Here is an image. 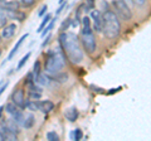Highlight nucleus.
<instances>
[{
	"label": "nucleus",
	"instance_id": "f257e3e1",
	"mask_svg": "<svg viewBox=\"0 0 151 141\" xmlns=\"http://www.w3.org/2000/svg\"><path fill=\"white\" fill-rule=\"evenodd\" d=\"M59 44L64 55H67L70 63L79 64L83 60V50L81 40L72 32H62L59 34Z\"/></svg>",
	"mask_w": 151,
	"mask_h": 141
},
{
	"label": "nucleus",
	"instance_id": "f03ea898",
	"mask_svg": "<svg viewBox=\"0 0 151 141\" xmlns=\"http://www.w3.org/2000/svg\"><path fill=\"white\" fill-rule=\"evenodd\" d=\"M82 30H81V44L83 45V49L86 53L92 55L97 49V43L96 38H94V30L92 28V22L91 18L84 15L82 18Z\"/></svg>",
	"mask_w": 151,
	"mask_h": 141
},
{
	"label": "nucleus",
	"instance_id": "7ed1b4c3",
	"mask_svg": "<svg viewBox=\"0 0 151 141\" xmlns=\"http://www.w3.org/2000/svg\"><path fill=\"white\" fill-rule=\"evenodd\" d=\"M108 39H116L121 33V23L117 14L112 10H107L103 13V30Z\"/></svg>",
	"mask_w": 151,
	"mask_h": 141
},
{
	"label": "nucleus",
	"instance_id": "20e7f679",
	"mask_svg": "<svg viewBox=\"0 0 151 141\" xmlns=\"http://www.w3.org/2000/svg\"><path fill=\"white\" fill-rule=\"evenodd\" d=\"M64 67V55L58 50H50L47 54L44 69L45 73L49 76H55V74L60 73V70Z\"/></svg>",
	"mask_w": 151,
	"mask_h": 141
},
{
	"label": "nucleus",
	"instance_id": "39448f33",
	"mask_svg": "<svg viewBox=\"0 0 151 141\" xmlns=\"http://www.w3.org/2000/svg\"><path fill=\"white\" fill-rule=\"evenodd\" d=\"M112 6L115 9V13L120 19L124 20H131L132 18V12L130 9V5L125 0H112Z\"/></svg>",
	"mask_w": 151,
	"mask_h": 141
},
{
	"label": "nucleus",
	"instance_id": "423d86ee",
	"mask_svg": "<svg viewBox=\"0 0 151 141\" xmlns=\"http://www.w3.org/2000/svg\"><path fill=\"white\" fill-rule=\"evenodd\" d=\"M89 18L92 22V28L96 33H102L103 30V13H101L98 9H93L89 12Z\"/></svg>",
	"mask_w": 151,
	"mask_h": 141
},
{
	"label": "nucleus",
	"instance_id": "0eeeda50",
	"mask_svg": "<svg viewBox=\"0 0 151 141\" xmlns=\"http://www.w3.org/2000/svg\"><path fill=\"white\" fill-rule=\"evenodd\" d=\"M12 102H14L19 109H25V95H24V90L23 88H17L12 95Z\"/></svg>",
	"mask_w": 151,
	"mask_h": 141
},
{
	"label": "nucleus",
	"instance_id": "6e6552de",
	"mask_svg": "<svg viewBox=\"0 0 151 141\" xmlns=\"http://www.w3.org/2000/svg\"><path fill=\"white\" fill-rule=\"evenodd\" d=\"M15 33H17V24L15 23H9V24L1 28L0 37H1V39H10L15 35Z\"/></svg>",
	"mask_w": 151,
	"mask_h": 141
},
{
	"label": "nucleus",
	"instance_id": "1a4fd4ad",
	"mask_svg": "<svg viewBox=\"0 0 151 141\" xmlns=\"http://www.w3.org/2000/svg\"><path fill=\"white\" fill-rule=\"evenodd\" d=\"M35 124V117L33 114H24V119H23V124H22V127L24 129H32Z\"/></svg>",
	"mask_w": 151,
	"mask_h": 141
},
{
	"label": "nucleus",
	"instance_id": "9d476101",
	"mask_svg": "<svg viewBox=\"0 0 151 141\" xmlns=\"http://www.w3.org/2000/svg\"><path fill=\"white\" fill-rule=\"evenodd\" d=\"M54 109V103L49 101V100H45V101H39V111H42L43 114H49L50 111H53Z\"/></svg>",
	"mask_w": 151,
	"mask_h": 141
},
{
	"label": "nucleus",
	"instance_id": "9b49d317",
	"mask_svg": "<svg viewBox=\"0 0 151 141\" xmlns=\"http://www.w3.org/2000/svg\"><path fill=\"white\" fill-rule=\"evenodd\" d=\"M78 110L76 109L74 106H72V107H69V109H67L65 110V112H64V116H65V119H67L68 121H70V122H74L76 120L78 119Z\"/></svg>",
	"mask_w": 151,
	"mask_h": 141
},
{
	"label": "nucleus",
	"instance_id": "f8f14e48",
	"mask_svg": "<svg viewBox=\"0 0 151 141\" xmlns=\"http://www.w3.org/2000/svg\"><path fill=\"white\" fill-rule=\"evenodd\" d=\"M28 38V33H25V34L24 35H23L22 37V38L20 39H19L18 42H17V44L15 45H14V48L10 50V53H9V55H8V58H6V60H10V59H13L14 58V55H15L17 53H18V50H19V48H20V45H22V43H23V42H24L25 39Z\"/></svg>",
	"mask_w": 151,
	"mask_h": 141
},
{
	"label": "nucleus",
	"instance_id": "ddd939ff",
	"mask_svg": "<svg viewBox=\"0 0 151 141\" xmlns=\"http://www.w3.org/2000/svg\"><path fill=\"white\" fill-rule=\"evenodd\" d=\"M35 83H38L39 86L44 87V86H48L50 83V78H49V74H45V73H39L38 76L35 77Z\"/></svg>",
	"mask_w": 151,
	"mask_h": 141
},
{
	"label": "nucleus",
	"instance_id": "4468645a",
	"mask_svg": "<svg viewBox=\"0 0 151 141\" xmlns=\"http://www.w3.org/2000/svg\"><path fill=\"white\" fill-rule=\"evenodd\" d=\"M4 109H5V111H6V112H8V114L10 115V116L15 115L18 111H20V110H22V109H19V107H18V106H17L14 102H9V103H6Z\"/></svg>",
	"mask_w": 151,
	"mask_h": 141
},
{
	"label": "nucleus",
	"instance_id": "2eb2a0df",
	"mask_svg": "<svg viewBox=\"0 0 151 141\" xmlns=\"http://www.w3.org/2000/svg\"><path fill=\"white\" fill-rule=\"evenodd\" d=\"M25 109H28L29 111H39V101L35 100H27L25 103Z\"/></svg>",
	"mask_w": 151,
	"mask_h": 141
},
{
	"label": "nucleus",
	"instance_id": "dca6fc26",
	"mask_svg": "<svg viewBox=\"0 0 151 141\" xmlns=\"http://www.w3.org/2000/svg\"><path fill=\"white\" fill-rule=\"evenodd\" d=\"M40 97H42V92L40 91H37V90H29L28 91V100L39 101Z\"/></svg>",
	"mask_w": 151,
	"mask_h": 141
},
{
	"label": "nucleus",
	"instance_id": "f3484780",
	"mask_svg": "<svg viewBox=\"0 0 151 141\" xmlns=\"http://www.w3.org/2000/svg\"><path fill=\"white\" fill-rule=\"evenodd\" d=\"M55 20H57V18H54V19H52V20L48 23V24L45 25V29H43V30L40 32V34H42V37H43V38L45 37V34H48V33H49L52 29H53V27H54V24H55Z\"/></svg>",
	"mask_w": 151,
	"mask_h": 141
},
{
	"label": "nucleus",
	"instance_id": "a211bd4d",
	"mask_svg": "<svg viewBox=\"0 0 151 141\" xmlns=\"http://www.w3.org/2000/svg\"><path fill=\"white\" fill-rule=\"evenodd\" d=\"M52 20V15H50V14H47V15L43 18V20H42V23H40V25L39 27H38V29H37V32L38 33H40L42 30H43L44 29V28H45V25L47 24H48V23Z\"/></svg>",
	"mask_w": 151,
	"mask_h": 141
},
{
	"label": "nucleus",
	"instance_id": "6ab92c4d",
	"mask_svg": "<svg viewBox=\"0 0 151 141\" xmlns=\"http://www.w3.org/2000/svg\"><path fill=\"white\" fill-rule=\"evenodd\" d=\"M30 55H32V53H30V52H28V53L24 55V57H23L22 59H20V62H19L18 63V67H17V70H19V69H22L23 67H24V65H25V63L28 62V59H29L30 58Z\"/></svg>",
	"mask_w": 151,
	"mask_h": 141
},
{
	"label": "nucleus",
	"instance_id": "aec40b11",
	"mask_svg": "<svg viewBox=\"0 0 151 141\" xmlns=\"http://www.w3.org/2000/svg\"><path fill=\"white\" fill-rule=\"evenodd\" d=\"M82 137H83V134H82V131L79 129H76L73 132L70 134V139H72V140L79 141V140H82Z\"/></svg>",
	"mask_w": 151,
	"mask_h": 141
},
{
	"label": "nucleus",
	"instance_id": "412c9836",
	"mask_svg": "<svg viewBox=\"0 0 151 141\" xmlns=\"http://www.w3.org/2000/svg\"><path fill=\"white\" fill-rule=\"evenodd\" d=\"M45 136H47V140H49V141H58L59 140V136L55 134V131H48Z\"/></svg>",
	"mask_w": 151,
	"mask_h": 141
},
{
	"label": "nucleus",
	"instance_id": "4be33fe9",
	"mask_svg": "<svg viewBox=\"0 0 151 141\" xmlns=\"http://www.w3.org/2000/svg\"><path fill=\"white\" fill-rule=\"evenodd\" d=\"M94 3H96V0H86V1H84V6H86L87 13L94 9Z\"/></svg>",
	"mask_w": 151,
	"mask_h": 141
},
{
	"label": "nucleus",
	"instance_id": "5701e85b",
	"mask_svg": "<svg viewBox=\"0 0 151 141\" xmlns=\"http://www.w3.org/2000/svg\"><path fill=\"white\" fill-rule=\"evenodd\" d=\"M40 70H42L40 62H39V60H37V62L34 63V65H33V73H34V78L40 73Z\"/></svg>",
	"mask_w": 151,
	"mask_h": 141
},
{
	"label": "nucleus",
	"instance_id": "b1692460",
	"mask_svg": "<svg viewBox=\"0 0 151 141\" xmlns=\"http://www.w3.org/2000/svg\"><path fill=\"white\" fill-rule=\"evenodd\" d=\"M18 1L20 3V5L28 8V6H32L33 4L35 3V0H18Z\"/></svg>",
	"mask_w": 151,
	"mask_h": 141
},
{
	"label": "nucleus",
	"instance_id": "393cba45",
	"mask_svg": "<svg viewBox=\"0 0 151 141\" xmlns=\"http://www.w3.org/2000/svg\"><path fill=\"white\" fill-rule=\"evenodd\" d=\"M70 24H72V19H69V18H68L67 20H64V22H63V24H62V27H60L62 32H65V30H67Z\"/></svg>",
	"mask_w": 151,
	"mask_h": 141
},
{
	"label": "nucleus",
	"instance_id": "a878e982",
	"mask_svg": "<svg viewBox=\"0 0 151 141\" xmlns=\"http://www.w3.org/2000/svg\"><path fill=\"white\" fill-rule=\"evenodd\" d=\"M9 86V81L6 79V81H1L0 82V96L3 95V92L6 90V87Z\"/></svg>",
	"mask_w": 151,
	"mask_h": 141
},
{
	"label": "nucleus",
	"instance_id": "bb28decb",
	"mask_svg": "<svg viewBox=\"0 0 151 141\" xmlns=\"http://www.w3.org/2000/svg\"><path fill=\"white\" fill-rule=\"evenodd\" d=\"M134 1V5H137V6H142L144 4L146 3V0H132Z\"/></svg>",
	"mask_w": 151,
	"mask_h": 141
},
{
	"label": "nucleus",
	"instance_id": "cd10ccee",
	"mask_svg": "<svg viewBox=\"0 0 151 141\" xmlns=\"http://www.w3.org/2000/svg\"><path fill=\"white\" fill-rule=\"evenodd\" d=\"M47 10H48V6H47V5H43V6H42V9H40V12H39V14H38V15H39V17H43L44 14L47 13Z\"/></svg>",
	"mask_w": 151,
	"mask_h": 141
},
{
	"label": "nucleus",
	"instance_id": "c85d7f7f",
	"mask_svg": "<svg viewBox=\"0 0 151 141\" xmlns=\"http://www.w3.org/2000/svg\"><path fill=\"white\" fill-rule=\"evenodd\" d=\"M55 78H58V81H60V82H64V81H67V78H68V76L67 74H62V76H58V74H57V76H54Z\"/></svg>",
	"mask_w": 151,
	"mask_h": 141
},
{
	"label": "nucleus",
	"instance_id": "c756f323",
	"mask_svg": "<svg viewBox=\"0 0 151 141\" xmlns=\"http://www.w3.org/2000/svg\"><path fill=\"white\" fill-rule=\"evenodd\" d=\"M64 8H65V3H63V4H60V6L58 8V10H57V12H55V14H57V15H58V14H59L60 12H62V10H63V9H64Z\"/></svg>",
	"mask_w": 151,
	"mask_h": 141
},
{
	"label": "nucleus",
	"instance_id": "7c9ffc66",
	"mask_svg": "<svg viewBox=\"0 0 151 141\" xmlns=\"http://www.w3.org/2000/svg\"><path fill=\"white\" fill-rule=\"evenodd\" d=\"M49 39H50V35H48V37H47V38L43 40V43H42V47H43V48H44V47L47 45V44H48V42H49Z\"/></svg>",
	"mask_w": 151,
	"mask_h": 141
},
{
	"label": "nucleus",
	"instance_id": "2f4dec72",
	"mask_svg": "<svg viewBox=\"0 0 151 141\" xmlns=\"http://www.w3.org/2000/svg\"><path fill=\"white\" fill-rule=\"evenodd\" d=\"M125 1H126L127 4H129L130 6H131V5H134V1H132V0H125Z\"/></svg>",
	"mask_w": 151,
	"mask_h": 141
},
{
	"label": "nucleus",
	"instance_id": "473e14b6",
	"mask_svg": "<svg viewBox=\"0 0 151 141\" xmlns=\"http://www.w3.org/2000/svg\"><path fill=\"white\" fill-rule=\"evenodd\" d=\"M3 111H4V106L0 107V119H1V115H3Z\"/></svg>",
	"mask_w": 151,
	"mask_h": 141
},
{
	"label": "nucleus",
	"instance_id": "72a5a7b5",
	"mask_svg": "<svg viewBox=\"0 0 151 141\" xmlns=\"http://www.w3.org/2000/svg\"><path fill=\"white\" fill-rule=\"evenodd\" d=\"M64 1H65V0H59V4H63Z\"/></svg>",
	"mask_w": 151,
	"mask_h": 141
},
{
	"label": "nucleus",
	"instance_id": "f704fd0d",
	"mask_svg": "<svg viewBox=\"0 0 151 141\" xmlns=\"http://www.w3.org/2000/svg\"><path fill=\"white\" fill-rule=\"evenodd\" d=\"M1 40H3V39H1V37H0V43H1Z\"/></svg>",
	"mask_w": 151,
	"mask_h": 141
},
{
	"label": "nucleus",
	"instance_id": "c9c22d12",
	"mask_svg": "<svg viewBox=\"0 0 151 141\" xmlns=\"http://www.w3.org/2000/svg\"><path fill=\"white\" fill-rule=\"evenodd\" d=\"M0 55H1V49H0Z\"/></svg>",
	"mask_w": 151,
	"mask_h": 141
}]
</instances>
